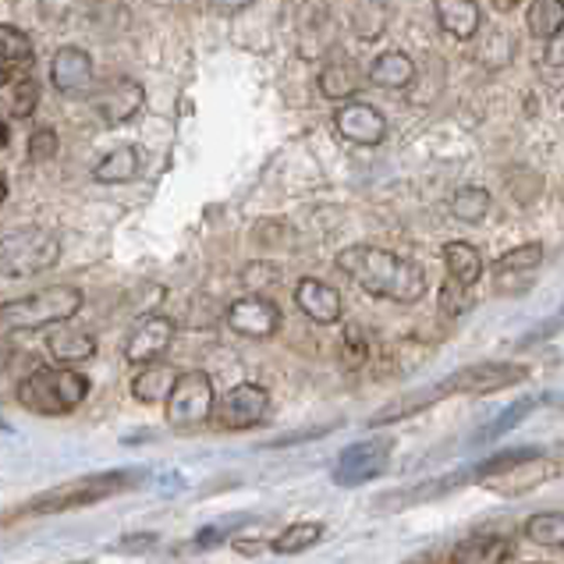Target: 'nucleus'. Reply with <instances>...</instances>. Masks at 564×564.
Wrapping results in <instances>:
<instances>
[{
	"mask_svg": "<svg viewBox=\"0 0 564 564\" xmlns=\"http://www.w3.org/2000/svg\"><path fill=\"white\" fill-rule=\"evenodd\" d=\"M514 554V543L508 536L497 533H482V536H469L455 546L451 561L455 564H505Z\"/></svg>",
	"mask_w": 564,
	"mask_h": 564,
	"instance_id": "obj_18",
	"label": "nucleus"
},
{
	"mask_svg": "<svg viewBox=\"0 0 564 564\" xmlns=\"http://www.w3.org/2000/svg\"><path fill=\"white\" fill-rule=\"evenodd\" d=\"M391 451L394 444L387 437H369L345 447L334 465V482L337 487H359V482L383 476L387 465H391Z\"/></svg>",
	"mask_w": 564,
	"mask_h": 564,
	"instance_id": "obj_9",
	"label": "nucleus"
},
{
	"mask_svg": "<svg viewBox=\"0 0 564 564\" xmlns=\"http://www.w3.org/2000/svg\"><path fill=\"white\" fill-rule=\"evenodd\" d=\"M132 479V473H100V476H89V479H78L68 482V487H57L51 494H40L36 501L29 505L32 514H64V511H75V508H89L104 497L124 490V482Z\"/></svg>",
	"mask_w": 564,
	"mask_h": 564,
	"instance_id": "obj_6",
	"label": "nucleus"
},
{
	"mask_svg": "<svg viewBox=\"0 0 564 564\" xmlns=\"http://www.w3.org/2000/svg\"><path fill=\"white\" fill-rule=\"evenodd\" d=\"M46 348L51 356L57 359V366H78V362H89L96 356V334L83 330V327H72V324H57L46 337Z\"/></svg>",
	"mask_w": 564,
	"mask_h": 564,
	"instance_id": "obj_16",
	"label": "nucleus"
},
{
	"mask_svg": "<svg viewBox=\"0 0 564 564\" xmlns=\"http://www.w3.org/2000/svg\"><path fill=\"white\" fill-rule=\"evenodd\" d=\"M369 83L380 89H409L415 83V61L405 51H383L369 68Z\"/></svg>",
	"mask_w": 564,
	"mask_h": 564,
	"instance_id": "obj_22",
	"label": "nucleus"
},
{
	"mask_svg": "<svg viewBox=\"0 0 564 564\" xmlns=\"http://www.w3.org/2000/svg\"><path fill=\"white\" fill-rule=\"evenodd\" d=\"M295 305L305 319H313V324H319V327L341 324V316H345L341 292H337L334 284L316 281V278H302L295 284Z\"/></svg>",
	"mask_w": 564,
	"mask_h": 564,
	"instance_id": "obj_13",
	"label": "nucleus"
},
{
	"mask_svg": "<svg viewBox=\"0 0 564 564\" xmlns=\"http://www.w3.org/2000/svg\"><path fill=\"white\" fill-rule=\"evenodd\" d=\"M171 345H174V319L171 316H147L132 334H128L124 359L139 369L150 366V362H164Z\"/></svg>",
	"mask_w": 564,
	"mask_h": 564,
	"instance_id": "obj_12",
	"label": "nucleus"
},
{
	"mask_svg": "<svg viewBox=\"0 0 564 564\" xmlns=\"http://www.w3.org/2000/svg\"><path fill=\"white\" fill-rule=\"evenodd\" d=\"M444 267H447V278L462 284V288H473L482 278V252L473 246V241H447L444 246Z\"/></svg>",
	"mask_w": 564,
	"mask_h": 564,
	"instance_id": "obj_20",
	"label": "nucleus"
},
{
	"mask_svg": "<svg viewBox=\"0 0 564 564\" xmlns=\"http://www.w3.org/2000/svg\"><path fill=\"white\" fill-rule=\"evenodd\" d=\"M444 394H441V387L433 383V387H419V391H409L405 398H394L391 405L380 409L377 415H369V426H391V423H401V419H412L419 412H426L437 405Z\"/></svg>",
	"mask_w": 564,
	"mask_h": 564,
	"instance_id": "obj_19",
	"label": "nucleus"
},
{
	"mask_svg": "<svg viewBox=\"0 0 564 564\" xmlns=\"http://www.w3.org/2000/svg\"><path fill=\"white\" fill-rule=\"evenodd\" d=\"M156 546V536L153 533H147V536H124L121 543H118V551H124V554H139V551H153Z\"/></svg>",
	"mask_w": 564,
	"mask_h": 564,
	"instance_id": "obj_36",
	"label": "nucleus"
},
{
	"mask_svg": "<svg viewBox=\"0 0 564 564\" xmlns=\"http://www.w3.org/2000/svg\"><path fill=\"white\" fill-rule=\"evenodd\" d=\"M337 270L359 288V292L398 302V305H415L430 292L426 270L405 260L398 252H387L380 246H348L337 252Z\"/></svg>",
	"mask_w": 564,
	"mask_h": 564,
	"instance_id": "obj_1",
	"label": "nucleus"
},
{
	"mask_svg": "<svg viewBox=\"0 0 564 564\" xmlns=\"http://www.w3.org/2000/svg\"><path fill=\"white\" fill-rule=\"evenodd\" d=\"M8 142H11V128L0 124V150H8Z\"/></svg>",
	"mask_w": 564,
	"mask_h": 564,
	"instance_id": "obj_38",
	"label": "nucleus"
},
{
	"mask_svg": "<svg viewBox=\"0 0 564 564\" xmlns=\"http://www.w3.org/2000/svg\"><path fill=\"white\" fill-rule=\"evenodd\" d=\"M405 564H433V557H426V554H419V557H409Z\"/></svg>",
	"mask_w": 564,
	"mask_h": 564,
	"instance_id": "obj_40",
	"label": "nucleus"
},
{
	"mask_svg": "<svg viewBox=\"0 0 564 564\" xmlns=\"http://www.w3.org/2000/svg\"><path fill=\"white\" fill-rule=\"evenodd\" d=\"M543 458V451L540 447H519V451H501V455H494L479 465V476H501V473H511V469H519V465L525 462H536Z\"/></svg>",
	"mask_w": 564,
	"mask_h": 564,
	"instance_id": "obj_31",
	"label": "nucleus"
},
{
	"mask_svg": "<svg viewBox=\"0 0 564 564\" xmlns=\"http://www.w3.org/2000/svg\"><path fill=\"white\" fill-rule=\"evenodd\" d=\"M61 238L46 228H22L0 238V278L19 281L36 278V273L57 267Z\"/></svg>",
	"mask_w": 564,
	"mask_h": 564,
	"instance_id": "obj_4",
	"label": "nucleus"
},
{
	"mask_svg": "<svg viewBox=\"0 0 564 564\" xmlns=\"http://www.w3.org/2000/svg\"><path fill=\"white\" fill-rule=\"evenodd\" d=\"M525 25L536 40H557L564 25V0H533L525 11Z\"/></svg>",
	"mask_w": 564,
	"mask_h": 564,
	"instance_id": "obj_25",
	"label": "nucleus"
},
{
	"mask_svg": "<svg viewBox=\"0 0 564 564\" xmlns=\"http://www.w3.org/2000/svg\"><path fill=\"white\" fill-rule=\"evenodd\" d=\"M214 405H217V391H214V380L203 369H185L174 380L171 394L164 401V415H167V426L192 433L206 426L214 419Z\"/></svg>",
	"mask_w": 564,
	"mask_h": 564,
	"instance_id": "obj_5",
	"label": "nucleus"
},
{
	"mask_svg": "<svg viewBox=\"0 0 564 564\" xmlns=\"http://www.w3.org/2000/svg\"><path fill=\"white\" fill-rule=\"evenodd\" d=\"M142 107H147V89H142L135 78H115V83H107L100 96H96V110H100L104 124L132 121Z\"/></svg>",
	"mask_w": 564,
	"mask_h": 564,
	"instance_id": "obj_14",
	"label": "nucleus"
},
{
	"mask_svg": "<svg viewBox=\"0 0 564 564\" xmlns=\"http://www.w3.org/2000/svg\"><path fill=\"white\" fill-rule=\"evenodd\" d=\"M533 409H536V398H522L519 405H511V409H505L501 415H497L494 423H490L487 430H482L476 441H497V437H505V433L519 426L522 419H525L529 412H533Z\"/></svg>",
	"mask_w": 564,
	"mask_h": 564,
	"instance_id": "obj_32",
	"label": "nucleus"
},
{
	"mask_svg": "<svg viewBox=\"0 0 564 564\" xmlns=\"http://www.w3.org/2000/svg\"><path fill=\"white\" fill-rule=\"evenodd\" d=\"M319 540H324V522H292L284 533L270 540V551L273 554H302V551H310V546H316Z\"/></svg>",
	"mask_w": 564,
	"mask_h": 564,
	"instance_id": "obj_26",
	"label": "nucleus"
},
{
	"mask_svg": "<svg viewBox=\"0 0 564 564\" xmlns=\"http://www.w3.org/2000/svg\"><path fill=\"white\" fill-rule=\"evenodd\" d=\"M89 377L72 366H40L29 377L19 380L14 398L25 412H36L46 419L72 415L89 398Z\"/></svg>",
	"mask_w": 564,
	"mask_h": 564,
	"instance_id": "obj_2",
	"label": "nucleus"
},
{
	"mask_svg": "<svg viewBox=\"0 0 564 564\" xmlns=\"http://www.w3.org/2000/svg\"><path fill=\"white\" fill-rule=\"evenodd\" d=\"M36 57L32 51V40L22 29L14 25H0V68H11V64H25Z\"/></svg>",
	"mask_w": 564,
	"mask_h": 564,
	"instance_id": "obj_30",
	"label": "nucleus"
},
{
	"mask_svg": "<svg viewBox=\"0 0 564 564\" xmlns=\"http://www.w3.org/2000/svg\"><path fill=\"white\" fill-rule=\"evenodd\" d=\"M51 83L57 93H83L93 86V57L78 46H61L51 61Z\"/></svg>",
	"mask_w": 564,
	"mask_h": 564,
	"instance_id": "obj_15",
	"label": "nucleus"
},
{
	"mask_svg": "<svg viewBox=\"0 0 564 564\" xmlns=\"http://www.w3.org/2000/svg\"><path fill=\"white\" fill-rule=\"evenodd\" d=\"M224 319H228V327L241 337H252V341H267V337H273L281 330V305L270 302L267 295H246L228 305V313H224Z\"/></svg>",
	"mask_w": 564,
	"mask_h": 564,
	"instance_id": "obj_10",
	"label": "nucleus"
},
{
	"mask_svg": "<svg viewBox=\"0 0 564 564\" xmlns=\"http://www.w3.org/2000/svg\"><path fill=\"white\" fill-rule=\"evenodd\" d=\"M546 260V249L540 241H525L519 249H508L505 256L494 260V273H519V270H536Z\"/></svg>",
	"mask_w": 564,
	"mask_h": 564,
	"instance_id": "obj_29",
	"label": "nucleus"
},
{
	"mask_svg": "<svg viewBox=\"0 0 564 564\" xmlns=\"http://www.w3.org/2000/svg\"><path fill=\"white\" fill-rule=\"evenodd\" d=\"M473 288H462V284H455V281H444L441 284V292H437V310H441V316H447V319H455V316H465L469 313V305H473Z\"/></svg>",
	"mask_w": 564,
	"mask_h": 564,
	"instance_id": "obj_33",
	"label": "nucleus"
},
{
	"mask_svg": "<svg viewBox=\"0 0 564 564\" xmlns=\"http://www.w3.org/2000/svg\"><path fill=\"white\" fill-rule=\"evenodd\" d=\"M83 292L72 284H54L43 292H32L22 299L0 302V334H22V330H43L68 324L83 310Z\"/></svg>",
	"mask_w": 564,
	"mask_h": 564,
	"instance_id": "obj_3",
	"label": "nucleus"
},
{
	"mask_svg": "<svg viewBox=\"0 0 564 564\" xmlns=\"http://www.w3.org/2000/svg\"><path fill=\"white\" fill-rule=\"evenodd\" d=\"M525 540L536 543V546H551V551H561L564 546V514L561 511H540V514H529L525 522Z\"/></svg>",
	"mask_w": 564,
	"mask_h": 564,
	"instance_id": "obj_27",
	"label": "nucleus"
},
{
	"mask_svg": "<svg viewBox=\"0 0 564 564\" xmlns=\"http://www.w3.org/2000/svg\"><path fill=\"white\" fill-rule=\"evenodd\" d=\"M8 83V68H0V86H4Z\"/></svg>",
	"mask_w": 564,
	"mask_h": 564,
	"instance_id": "obj_41",
	"label": "nucleus"
},
{
	"mask_svg": "<svg viewBox=\"0 0 564 564\" xmlns=\"http://www.w3.org/2000/svg\"><path fill=\"white\" fill-rule=\"evenodd\" d=\"M525 377H529V366L522 362H476L444 377L437 387L444 398L447 394H497V391H508L514 383H522Z\"/></svg>",
	"mask_w": 564,
	"mask_h": 564,
	"instance_id": "obj_8",
	"label": "nucleus"
},
{
	"mask_svg": "<svg viewBox=\"0 0 564 564\" xmlns=\"http://www.w3.org/2000/svg\"><path fill=\"white\" fill-rule=\"evenodd\" d=\"M57 147H61V139H57L54 128H36V132L29 135V156L36 160V164H43V160H54Z\"/></svg>",
	"mask_w": 564,
	"mask_h": 564,
	"instance_id": "obj_34",
	"label": "nucleus"
},
{
	"mask_svg": "<svg viewBox=\"0 0 564 564\" xmlns=\"http://www.w3.org/2000/svg\"><path fill=\"white\" fill-rule=\"evenodd\" d=\"M433 14H437V25L447 36H455V40L479 36L482 11L476 0H433Z\"/></svg>",
	"mask_w": 564,
	"mask_h": 564,
	"instance_id": "obj_17",
	"label": "nucleus"
},
{
	"mask_svg": "<svg viewBox=\"0 0 564 564\" xmlns=\"http://www.w3.org/2000/svg\"><path fill=\"white\" fill-rule=\"evenodd\" d=\"M217 11H241V8H249L252 0H209Z\"/></svg>",
	"mask_w": 564,
	"mask_h": 564,
	"instance_id": "obj_37",
	"label": "nucleus"
},
{
	"mask_svg": "<svg viewBox=\"0 0 564 564\" xmlns=\"http://www.w3.org/2000/svg\"><path fill=\"white\" fill-rule=\"evenodd\" d=\"M270 415V391L263 383H235L228 394L217 398L214 405V423L224 433H246L252 426H260Z\"/></svg>",
	"mask_w": 564,
	"mask_h": 564,
	"instance_id": "obj_7",
	"label": "nucleus"
},
{
	"mask_svg": "<svg viewBox=\"0 0 564 564\" xmlns=\"http://www.w3.org/2000/svg\"><path fill=\"white\" fill-rule=\"evenodd\" d=\"M139 171H142V153L135 147H118L93 167V182L96 185H124V182L139 178Z\"/></svg>",
	"mask_w": 564,
	"mask_h": 564,
	"instance_id": "obj_23",
	"label": "nucleus"
},
{
	"mask_svg": "<svg viewBox=\"0 0 564 564\" xmlns=\"http://www.w3.org/2000/svg\"><path fill=\"white\" fill-rule=\"evenodd\" d=\"M316 86H319V96H327L334 104H348L351 96L362 89L359 72L351 68V64H327V68L319 72Z\"/></svg>",
	"mask_w": 564,
	"mask_h": 564,
	"instance_id": "obj_24",
	"label": "nucleus"
},
{
	"mask_svg": "<svg viewBox=\"0 0 564 564\" xmlns=\"http://www.w3.org/2000/svg\"><path fill=\"white\" fill-rule=\"evenodd\" d=\"M8 199V178H4V171H0V203Z\"/></svg>",
	"mask_w": 564,
	"mask_h": 564,
	"instance_id": "obj_39",
	"label": "nucleus"
},
{
	"mask_svg": "<svg viewBox=\"0 0 564 564\" xmlns=\"http://www.w3.org/2000/svg\"><path fill=\"white\" fill-rule=\"evenodd\" d=\"M334 128L351 147H380L387 139V118L373 104H359V100H348L337 107Z\"/></svg>",
	"mask_w": 564,
	"mask_h": 564,
	"instance_id": "obj_11",
	"label": "nucleus"
},
{
	"mask_svg": "<svg viewBox=\"0 0 564 564\" xmlns=\"http://www.w3.org/2000/svg\"><path fill=\"white\" fill-rule=\"evenodd\" d=\"M490 192L479 185H462L455 196H451V214L465 224H479L482 217L490 214Z\"/></svg>",
	"mask_w": 564,
	"mask_h": 564,
	"instance_id": "obj_28",
	"label": "nucleus"
},
{
	"mask_svg": "<svg viewBox=\"0 0 564 564\" xmlns=\"http://www.w3.org/2000/svg\"><path fill=\"white\" fill-rule=\"evenodd\" d=\"M40 100V89H36V78H19L14 83V100H11V115L14 118H29L32 107Z\"/></svg>",
	"mask_w": 564,
	"mask_h": 564,
	"instance_id": "obj_35",
	"label": "nucleus"
},
{
	"mask_svg": "<svg viewBox=\"0 0 564 564\" xmlns=\"http://www.w3.org/2000/svg\"><path fill=\"white\" fill-rule=\"evenodd\" d=\"M174 380H178V369L167 366V362H150L142 366L135 380H132V398L142 401V405H160V401H167Z\"/></svg>",
	"mask_w": 564,
	"mask_h": 564,
	"instance_id": "obj_21",
	"label": "nucleus"
}]
</instances>
